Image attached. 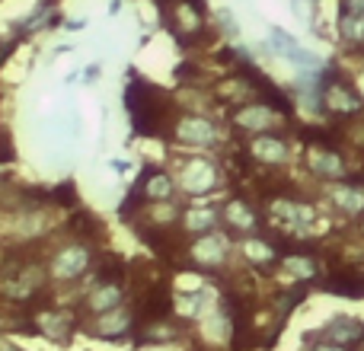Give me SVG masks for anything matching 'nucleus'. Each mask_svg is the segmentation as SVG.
<instances>
[{"instance_id":"4468645a","label":"nucleus","mask_w":364,"mask_h":351,"mask_svg":"<svg viewBox=\"0 0 364 351\" xmlns=\"http://www.w3.org/2000/svg\"><path fill=\"white\" fill-rule=\"evenodd\" d=\"M314 351H346V345H336L333 342V345H316Z\"/></svg>"},{"instance_id":"9b49d317","label":"nucleus","mask_w":364,"mask_h":351,"mask_svg":"<svg viewBox=\"0 0 364 351\" xmlns=\"http://www.w3.org/2000/svg\"><path fill=\"white\" fill-rule=\"evenodd\" d=\"M55 198L58 201H61V205H74V201H77V192H74V185H70V182H64V185L61 188H58V192H55Z\"/></svg>"},{"instance_id":"1a4fd4ad","label":"nucleus","mask_w":364,"mask_h":351,"mask_svg":"<svg viewBox=\"0 0 364 351\" xmlns=\"http://www.w3.org/2000/svg\"><path fill=\"white\" fill-rule=\"evenodd\" d=\"M125 326H128V316H122L119 310H115L112 320H96V333L100 335H115V333H122Z\"/></svg>"},{"instance_id":"9d476101","label":"nucleus","mask_w":364,"mask_h":351,"mask_svg":"<svg viewBox=\"0 0 364 351\" xmlns=\"http://www.w3.org/2000/svg\"><path fill=\"white\" fill-rule=\"evenodd\" d=\"M173 335H176V333H173L170 326H154V323H147L144 339H147V342H170Z\"/></svg>"},{"instance_id":"0eeeda50","label":"nucleus","mask_w":364,"mask_h":351,"mask_svg":"<svg viewBox=\"0 0 364 351\" xmlns=\"http://www.w3.org/2000/svg\"><path fill=\"white\" fill-rule=\"evenodd\" d=\"M182 138L208 144V141H211V128H208L205 122H186V125H182Z\"/></svg>"},{"instance_id":"f03ea898","label":"nucleus","mask_w":364,"mask_h":351,"mask_svg":"<svg viewBox=\"0 0 364 351\" xmlns=\"http://www.w3.org/2000/svg\"><path fill=\"white\" fill-rule=\"evenodd\" d=\"M329 294H339V297H364V271H339V275L326 278V288Z\"/></svg>"},{"instance_id":"423d86ee","label":"nucleus","mask_w":364,"mask_h":351,"mask_svg":"<svg viewBox=\"0 0 364 351\" xmlns=\"http://www.w3.org/2000/svg\"><path fill=\"white\" fill-rule=\"evenodd\" d=\"M336 205L346 207V211H361L364 195L358 192V188H352V185H342V188H336Z\"/></svg>"},{"instance_id":"7ed1b4c3","label":"nucleus","mask_w":364,"mask_h":351,"mask_svg":"<svg viewBox=\"0 0 364 351\" xmlns=\"http://www.w3.org/2000/svg\"><path fill=\"white\" fill-rule=\"evenodd\" d=\"M323 335H326L329 342H336V345H355V342L364 339V326L348 320V316H339V320H333L323 329Z\"/></svg>"},{"instance_id":"f8f14e48","label":"nucleus","mask_w":364,"mask_h":351,"mask_svg":"<svg viewBox=\"0 0 364 351\" xmlns=\"http://www.w3.org/2000/svg\"><path fill=\"white\" fill-rule=\"evenodd\" d=\"M13 160V141L6 131H0V163H10Z\"/></svg>"},{"instance_id":"ddd939ff","label":"nucleus","mask_w":364,"mask_h":351,"mask_svg":"<svg viewBox=\"0 0 364 351\" xmlns=\"http://www.w3.org/2000/svg\"><path fill=\"white\" fill-rule=\"evenodd\" d=\"M186 4H188V6H192V10H195V13H205V0H186Z\"/></svg>"},{"instance_id":"f257e3e1","label":"nucleus","mask_w":364,"mask_h":351,"mask_svg":"<svg viewBox=\"0 0 364 351\" xmlns=\"http://www.w3.org/2000/svg\"><path fill=\"white\" fill-rule=\"evenodd\" d=\"M323 102H326V109H333L339 115H355L361 109V96L346 83H326L323 87Z\"/></svg>"},{"instance_id":"2eb2a0df","label":"nucleus","mask_w":364,"mask_h":351,"mask_svg":"<svg viewBox=\"0 0 364 351\" xmlns=\"http://www.w3.org/2000/svg\"><path fill=\"white\" fill-rule=\"evenodd\" d=\"M0 351H13V348H0Z\"/></svg>"},{"instance_id":"20e7f679","label":"nucleus","mask_w":364,"mask_h":351,"mask_svg":"<svg viewBox=\"0 0 364 351\" xmlns=\"http://www.w3.org/2000/svg\"><path fill=\"white\" fill-rule=\"evenodd\" d=\"M252 153H256V160L278 163V160L288 157V147H284L282 141H275V138H256V141H252Z\"/></svg>"},{"instance_id":"dca6fc26","label":"nucleus","mask_w":364,"mask_h":351,"mask_svg":"<svg viewBox=\"0 0 364 351\" xmlns=\"http://www.w3.org/2000/svg\"><path fill=\"white\" fill-rule=\"evenodd\" d=\"M361 230H364V220H361Z\"/></svg>"},{"instance_id":"39448f33","label":"nucleus","mask_w":364,"mask_h":351,"mask_svg":"<svg viewBox=\"0 0 364 351\" xmlns=\"http://www.w3.org/2000/svg\"><path fill=\"white\" fill-rule=\"evenodd\" d=\"M339 32L348 38V42H364V16H355V13L342 10V16H339Z\"/></svg>"},{"instance_id":"6e6552de","label":"nucleus","mask_w":364,"mask_h":351,"mask_svg":"<svg viewBox=\"0 0 364 351\" xmlns=\"http://www.w3.org/2000/svg\"><path fill=\"white\" fill-rule=\"evenodd\" d=\"M314 166L320 170L323 176H342V160L336 153H316Z\"/></svg>"}]
</instances>
